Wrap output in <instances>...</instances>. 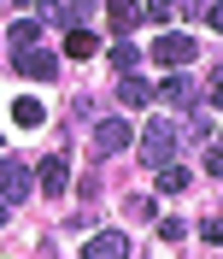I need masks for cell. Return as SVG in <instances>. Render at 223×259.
<instances>
[{"instance_id":"obj_1","label":"cell","mask_w":223,"mask_h":259,"mask_svg":"<svg viewBox=\"0 0 223 259\" xmlns=\"http://www.w3.org/2000/svg\"><path fill=\"white\" fill-rule=\"evenodd\" d=\"M176 147H182V136H176V124L171 118H147V130H141V153L153 171H164V165H176Z\"/></svg>"},{"instance_id":"obj_2","label":"cell","mask_w":223,"mask_h":259,"mask_svg":"<svg viewBox=\"0 0 223 259\" xmlns=\"http://www.w3.org/2000/svg\"><path fill=\"white\" fill-rule=\"evenodd\" d=\"M124 147H135V130H129V118H100L94 124V153L100 159H112V153H124Z\"/></svg>"},{"instance_id":"obj_3","label":"cell","mask_w":223,"mask_h":259,"mask_svg":"<svg viewBox=\"0 0 223 259\" xmlns=\"http://www.w3.org/2000/svg\"><path fill=\"white\" fill-rule=\"evenodd\" d=\"M194 53H200V48H194V35H182V30H164L159 41H153V59H159L164 71H182Z\"/></svg>"},{"instance_id":"obj_4","label":"cell","mask_w":223,"mask_h":259,"mask_svg":"<svg viewBox=\"0 0 223 259\" xmlns=\"http://www.w3.org/2000/svg\"><path fill=\"white\" fill-rule=\"evenodd\" d=\"M35 189L41 194H65L71 189V159H65V153H47V159L35 165Z\"/></svg>"},{"instance_id":"obj_5","label":"cell","mask_w":223,"mask_h":259,"mask_svg":"<svg viewBox=\"0 0 223 259\" xmlns=\"http://www.w3.org/2000/svg\"><path fill=\"white\" fill-rule=\"evenodd\" d=\"M18 200H30V171L18 159H0V206H18Z\"/></svg>"},{"instance_id":"obj_6","label":"cell","mask_w":223,"mask_h":259,"mask_svg":"<svg viewBox=\"0 0 223 259\" xmlns=\"http://www.w3.org/2000/svg\"><path fill=\"white\" fill-rule=\"evenodd\" d=\"M12 71H18V77H35V82H53V77H59V59L41 53V48H30V53H12Z\"/></svg>"},{"instance_id":"obj_7","label":"cell","mask_w":223,"mask_h":259,"mask_svg":"<svg viewBox=\"0 0 223 259\" xmlns=\"http://www.w3.org/2000/svg\"><path fill=\"white\" fill-rule=\"evenodd\" d=\"M82 259H129V236L124 230H100L94 242H82Z\"/></svg>"},{"instance_id":"obj_8","label":"cell","mask_w":223,"mask_h":259,"mask_svg":"<svg viewBox=\"0 0 223 259\" xmlns=\"http://www.w3.org/2000/svg\"><path fill=\"white\" fill-rule=\"evenodd\" d=\"M106 24L118 30V41H129V30L141 24V6H135V0H112V6H106Z\"/></svg>"},{"instance_id":"obj_9","label":"cell","mask_w":223,"mask_h":259,"mask_svg":"<svg viewBox=\"0 0 223 259\" xmlns=\"http://www.w3.org/2000/svg\"><path fill=\"white\" fill-rule=\"evenodd\" d=\"M6 35H12L18 53H30L35 41H41V18H12V30H6Z\"/></svg>"},{"instance_id":"obj_10","label":"cell","mask_w":223,"mask_h":259,"mask_svg":"<svg viewBox=\"0 0 223 259\" xmlns=\"http://www.w3.org/2000/svg\"><path fill=\"white\" fill-rule=\"evenodd\" d=\"M153 95H159V100H171V106H188V77H182V71H171V77H164Z\"/></svg>"},{"instance_id":"obj_11","label":"cell","mask_w":223,"mask_h":259,"mask_svg":"<svg viewBox=\"0 0 223 259\" xmlns=\"http://www.w3.org/2000/svg\"><path fill=\"white\" fill-rule=\"evenodd\" d=\"M47 18H53V24H65V30H82V24H88V12H82V6H71V0L47 6Z\"/></svg>"},{"instance_id":"obj_12","label":"cell","mask_w":223,"mask_h":259,"mask_svg":"<svg viewBox=\"0 0 223 259\" xmlns=\"http://www.w3.org/2000/svg\"><path fill=\"white\" fill-rule=\"evenodd\" d=\"M118 100H124V106H141V100H153V89H147L141 77H118Z\"/></svg>"},{"instance_id":"obj_13","label":"cell","mask_w":223,"mask_h":259,"mask_svg":"<svg viewBox=\"0 0 223 259\" xmlns=\"http://www.w3.org/2000/svg\"><path fill=\"white\" fill-rule=\"evenodd\" d=\"M12 118H18V124H24V130H35V124H41V118H47V106H41V100H30V95H24V100H18V106H12Z\"/></svg>"},{"instance_id":"obj_14","label":"cell","mask_w":223,"mask_h":259,"mask_svg":"<svg viewBox=\"0 0 223 259\" xmlns=\"http://www.w3.org/2000/svg\"><path fill=\"white\" fill-rule=\"evenodd\" d=\"M188 189V171H182V165H164L159 171V194H182Z\"/></svg>"},{"instance_id":"obj_15","label":"cell","mask_w":223,"mask_h":259,"mask_svg":"<svg viewBox=\"0 0 223 259\" xmlns=\"http://www.w3.org/2000/svg\"><path fill=\"white\" fill-rule=\"evenodd\" d=\"M65 53H71V59H88V53H94V35H88V30H71Z\"/></svg>"},{"instance_id":"obj_16","label":"cell","mask_w":223,"mask_h":259,"mask_svg":"<svg viewBox=\"0 0 223 259\" xmlns=\"http://www.w3.org/2000/svg\"><path fill=\"white\" fill-rule=\"evenodd\" d=\"M141 24H164V30H171V6H164V0H147V6H141Z\"/></svg>"},{"instance_id":"obj_17","label":"cell","mask_w":223,"mask_h":259,"mask_svg":"<svg viewBox=\"0 0 223 259\" xmlns=\"http://www.w3.org/2000/svg\"><path fill=\"white\" fill-rule=\"evenodd\" d=\"M182 230H188L182 218H159V242H182Z\"/></svg>"},{"instance_id":"obj_18","label":"cell","mask_w":223,"mask_h":259,"mask_svg":"<svg viewBox=\"0 0 223 259\" xmlns=\"http://www.w3.org/2000/svg\"><path fill=\"white\" fill-rule=\"evenodd\" d=\"M0 224H6V206H0Z\"/></svg>"}]
</instances>
